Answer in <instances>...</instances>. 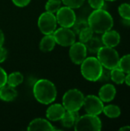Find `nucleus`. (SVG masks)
<instances>
[{"label": "nucleus", "mask_w": 130, "mask_h": 131, "mask_svg": "<svg viewBox=\"0 0 130 131\" xmlns=\"http://www.w3.org/2000/svg\"><path fill=\"white\" fill-rule=\"evenodd\" d=\"M33 94L38 102L48 105L56 100L57 91L53 82L48 79H40L33 86Z\"/></svg>", "instance_id": "f257e3e1"}, {"label": "nucleus", "mask_w": 130, "mask_h": 131, "mask_svg": "<svg viewBox=\"0 0 130 131\" xmlns=\"http://www.w3.org/2000/svg\"><path fill=\"white\" fill-rule=\"evenodd\" d=\"M87 22L89 26L97 34H103L113 27V19L112 15L105 9H94L89 15Z\"/></svg>", "instance_id": "f03ea898"}, {"label": "nucleus", "mask_w": 130, "mask_h": 131, "mask_svg": "<svg viewBox=\"0 0 130 131\" xmlns=\"http://www.w3.org/2000/svg\"><path fill=\"white\" fill-rule=\"evenodd\" d=\"M103 70L97 58L88 57L80 64V72L82 76L87 81L96 82L98 81Z\"/></svg>", "instance_id": "7ed1b4c3"}, {"label": "nucleus", "mask_w": 130, "mask_h": 131, "mask_svg": "<svg viewBox=\"0 0 130 131\" xmlns=\"http://www.w3.org/2000/svg\"><path fill=\"white\" fill-rule=\"evenodd\" d=\"M84 94L78 89L73 88L66 91L62 97V104L67 111H79L83 107Z\"/></svg>", "instance_id": "20e7f679"}, {"label": "nucleus", "mask_w": 130, "mask_h": 131, "mask_svg": "<svg viewBox=\"0 0 130 131\" xmlns=\"http://www.w3.org/2000/svg\"><path fill=\"white\" fill-rule=\"evenodd\" d=\"M97 59L103 68L112 70L119 65L120 56L114 48L103 45L97 53Z\"/></svg>", "instance_id": "39448f33"}, {"label": "nucleus", "mask_w": 130, "mask_h": 131, "mask_svg": "<svg viewBox=\"0 0 130 131\" xmlns=\"http://www.w3.org/2000/svg\"><path fill=\"white\" fill-rule=\"evenodd\" d=\"M102 128V122L98 116L87 114L80 116L74 124L76 131H100Z\"/></svg>", "instance_id": "423d86ee"}, {"label": "nucleus", "mask_w": 130, "mask_h": 131, "mask_svg": "<svg viewBox=\"0 0 130 131\" xmlns=\"http://www.w3.org/2000/svg\"><path fill=\"white\" fill-rule=\"evenodd\" d=\"M38 26L43 35L53 34L57 26L55 15L47 11L41 13L38 19Z\"/></svg>", "instance_id": "0eeeda50"}, {"label": "nucleus", "mask_w": 130, "mask_h": 131, "mask_svg": "<svg viewBox=\"0 0 130 131\" xmlns=\"http://www.w3.org/2000/svg\"><path fill=\"white\" fill-rule=\"evenodd\" d=\"M56 44L62 47H70L76 41V34L71 28L61 27L53 33Z\"/></svg>", "instance_id": "6e6552de"}, {"label": "nucleus", "mask_w": 130, "mask_h": 131, "mask_svg": "<svg viewBox=\"0 0 130 131\" xmlns=\"http://www.w3.org/2000/svg\"><path fill=\"white\" fill-rule=\"evenodd\" d=\"M55 16L57 18V24H59L61 27L72 28L77 20L74 10L65 5L61 7L57 10Z\"/></svg>", "instance_id": "1a4fd4ad"}, {"label": "nucleus", "mask_w": 130, "mask_h": 131, "mask_svg": "<svg viewBox=\"0 0 130 131\" xmlns=\"http://www.w3.org/2000/svg\"><path fill=\"white\" fill-rule=\"evenodd\" d=\"M83 107L87 114L98 116L103 113L104 105L99 97L90 94L84 97Z\"/></svg>", "instance_id": "9d476101"}, {"label": "nucleus", "mask_w": 130, "mask_h": 131, "mask_svg": "<svg viewBox=\"0 0 130 131\" xmlns=\"http://www.w3.org/2000/svg\"><path fill=\"white\" fill-rule=\"evenodd\" d=\"M87 49L84 43H82L80 41H75L73 45L70 46L69 56L74 64L80 65V64L87 58Z\"/></svg>", "instance_id": "9b49d317"}, {"label": "nucleus", "mask_w": 130, "mask_h": 131, "mask_svg": "<svg viewBox=\"0 0 130 131\" xmlns=\"http://www.w3.org/2000/svg\"><path fill=\"white\" fill-rule=\"evenodd\" d=\"M66 110L63 104H54L48 107L46 111V117L48 121H58L62 119Z\"/></svg>", "instance_id": "f8f14e48"}, {"label": "nucleus", "mask_w": 130, "mask_h": 131, "mask_svg": "<svg viewBox=\"0 0 130 131\" xmlns=\"http://www.w3.org/2000/svg\"><path fill=\"white\" fill-rule=\"evenodd\" d=\"M28 131H53L55 130V128L50 123L48 120L43 118H36L31 121L28 126Z\"/></svg>", "instance_id": "ddd939ff"}, {"label": "nucleus", "mask_w": 130, "mask_h": 131, "mask_svg": "<svg viewBox=\"0 0 130 131\" xmlns=\"http://www.w3.org/2000/svg\"><path fill=\"white\" fill-rule=\"evenodd\" d=\"M101 40L103 45L107 47L115 48L120 42V35L118 31L110 29L103 33Z\"/></svg>", "instance_id": "4468645a"}, {"label": "nucleus", "mask_w": 130, "mask_h": 131, "mask_svg": "<svg viewBox=\"0 0 130 131\" xmlns=\"http://www.w3.org/2000/svg\"><path fill=\"white\" fill-rule=\"evenodd\" d=\"M98 94L103 102H110L115 98L116 90L113 84H106L100 88Z\"/></svg>", "instance_id": "2eb2a0df"}, {"label": "nucleus", "mask_w": 130, "mask_h": 131, "mask_svg": "<svg viewBox=\"0 0 130 131\" xmlns=\"http://www.w3.org/2000/svg\"><path fill=\"white\" fill-rule=\"evenodd\" d=\"M18 95V92L15 88L9 86L5 84L4 86L0 88V100L5 102L13 101Z\"/></svg>", "instance_id": "dca6fc26"}, {"label": "nucleus", "mask_w": 130, "mask_h": 131, "mask_svg": "<svg viewBox=\"0 0 130 131\" xmlns=\"http://www.w3.org/2000/svg\"><path fill=\"white\" fill-rule=\"evenodd\" d=\"M44 35V36L41 38L39 44L40 50L43 52H50L54 48L56 45L55 39L54 38L53 34Z\"/></svg>", "instance_id": "f3484780"}, {"label": "nucleus", "mask_w": 130, "mask_h": 131, "mask_svg": "<svg viewBox=\"0 0 130 131\" xmlns=\"http://www.w3.org/2000/svg\"><path fill=\"white\" fill-rule=\"evenodd\" d=\"M79 114L78 111H66V113L64 114V117H62V119L61 120L62 125L64 127L67 128H70L73 126H74L77 120L79 117Z\"/></svg>", "instance_id": "a211bd4d"}, {"label": "nucleus", "mask_w": 130, "mask_h": 131, "mask_svg": "<svg viewBox=\"0 0 130 131\" xmlns=\"http://www.w3.org/2000/svg\"><path fill=\"white\" fill-rule=\"evenodd\" d=\"M87 51H90L92 54H97L100 48L103 45L102 40L97 37H92L88 41L85 43Z\"/></svg>", "instance_id": "6ab92c4d"}, {"label": "nucleus", "mask_w": 130, "mask_h": 131, "mask_svg": "<svg viewBox=\"0 0 130 131\" xmlns=\"http://www.w3.org/2000/svg\"><path fill=\"white\" fill-rule=\"evenodd\" d=\"M24 81V76L18 71L12 72L7 77V84L13 88H16L20 85Z\"/></svg>", "instance_id": "aec40b11"}, {"label": "nucleus", "mask_w": 130, "mask_h": 131, "mask_svg": "<svg viewBox=\"0 0 130 131\" xmlns=\"http://www.w3.org/2000/svg\"><path fill=\"white\" fill-rule=\"evenodd\" d=\"M103 113L110 118H117L121 114V110L117 105L110 104L104 106Z\"/></svg>", "instance_id": "412c9836"}, {"label": "nucleus", "mask_w": 130, "mask_h": 131, "mask_svg": "<svg viewBox=\"0 0 130 131\" xmlns=\"http://www.w3.org/2000/svg\"><path fill=\"white\" fill-rule=\"evenodd\" d=\"M110 76H111V80L116 84H122L125 81L126 74L118 67L111 70Z\"/></svg>", "instance_id": "4be33fe9"}, {"label": "nucleus", "mask_w": 130, "mask_h": 131, "mask_svg": "<svg viewBox=\"0 0 130 131\" xmlns=\"http://www.w3.org/2000/svg\"><path fill=\"white\" fill-rule=\"evenodd\" d=\"M61 0H48L45 4V10L55 14L61 7Z\"/></svg>", "instance_id": "5701e85b"}, {"label": "nucleus", "mask_w": 130, "mask_h": 131, "mask_svg": "<svg viewBox=\"0 0 130 131\" xmlns=\"http://www.w3.org/2000/svg\"><path fill=\"white\" fill-rule=\"evenodd\" d=\"M118 68H120L125 74L130 73V54H126L120 58Z\"/></svg>", "instance_id": "b1692460"}, {"label": "nucleus", "mask_w": 130, "mask_h": 131, "mask_svg": "<svg viewBox=\"0 0 130 131\" xmlns=\"http://www.w3.org/2000/svg\"><path fill=\"white\" fill-rule=\"evenodd\" d=\"M93 31L91 29V28L90 26L84 28L82 31H80V33L78 34L79 35V39L80 41L82 43H86L87 41H88L93 36Z\"/></svg>", "instance_id": "393cba45"}, {"label": "nucleus", "mask_w": 130, "mask_h": 131, "mask_svg": "<svg viewBox=\"0 0 130 131\" xmlns=\"http://www.w3.org/2000/svg\"><path fill=\"white\" fill-rule=\"evenodd\" d=\"M118 12L120 15L123 19L130 20V4L123 3L118 8Z\"/></svg>", "instance_id": "a878e982"}, {"label": "nucleus", "mask_w": 130, "mask_h": 131, "mask_svg": "<svg viewBox=\"0 0 130 131\" xmlns=\"http://www.w3.org/2000/svg\"><path fill=\"white\" fill-rule=\"evenodd\" d=\"M88 22L86 20H76V21L74 22V25L72 26V30L74 31V33L76 35H78L80 33V31H82L84 28L88 27Z\"/></svg>", "instance_id": "bb28decb"}, {"label": "nucleus", "mask_w": 130, "mask_h": 131, "mask_svg": "<svg viewBox=\"0 0 130 131\" xmlns=\"http://www.w3.org/2000/svg\"><path fill=\"white\" fill-rule=\"evenodd\" d=\"M61 2L65 6L74 9L80 8L84 5L85 0H61Z\"/></svg>", "instance_id": "cd10ccee"}, {"label": "nucleus", "mask_w": 130, "mask_h": 131, "mask_svg": "<svg viewBox=\"0 0 130 131\" xmlns=\"http://www.w3.org/2000/svg\"><path fill=\"white\" fill-rule=\"evenodd\" d=\"M88 3L93 9L103 8L105 5V0H88Z\"/></svg>", "instance_id": "c85d7f7f"}, {"label": "nucleus", "mask_w": 130, "mask_h": 131, "mask_svg": "<svg viewBox=\"0 0 130 131\" xmlns=\"http://www.w3.org/2000/svg\"><path fill=\"white\" fill-rule=\"evenodd\" d=\"M110 71H111V70L103 68V70L102 74H101V76H100V78L99 81H100L106 82V81H108L111 80Z\"/></svg>", "instance_id": "c756f323"}, {"label": "nucleus", "mask_w": 130, "mask_h": 131, "mask_svg": "<svg viewBox=\"0 0 130 131\" xmlns=\"http://www.w3.org/2000/svg\"><path fill=\"white\" fill-rule=\"evenodd\" d=\"M7 77L8 74L5 71L2 67H0V88L7 83Z\"/></svg>", "instance_id": "7c9ffc66"}, {"label": "nucleus", "mask_w": 130, "mask_h": 131, "mask_svg": "<svg viewBox=\"0 0 130 131\" xmlns=\"http://www.w3.org/2000/svg\"><path fill=\"white\" fill-rule=\"evenodd\" d=\"M31 0H11L13 4L18 7H25L27 6Z\"/></svg>", "instance_id": "2f4dec72"}, {"label": "nucleus", "mask_w": 130, "mask_h": 131, "mask_svg": "<svg viewBox=\"0 0 130 131\" xmlns=\"http://www.w3.org/2000/svg\"><path fill=\"white\" fill-rule=\"evenodd\" d=\"M7 58V50L2 46L0 47V64L4 62Z\"/></svg>", "instance_id": "473e14b6"}, {"label": "nucleus", "mask_w": 130, "mask_h": 131, "mask_svg": "<svg viewBox=\"0 0 130 131\" xmlns=\"http://www.w3.org/2000/svg\"><path fill=\"white\" fill-rule=\"evenodd\" d=\"M4 41H5V35H4L2 30L0 28V47L3 45Z\"/></svg>", "instance_id": "72a5a7b5"}, {"label": "nucleus", "mask_w": 130, "mask_h": 131, "mask_svg": "<svg viewBox=\"0 0 130 131\" xmlns=\"http://www.w3.org/2000/svg\"><path fill=\"white\" fill-rule=\"evenodd\" d=\"M124 83H126L128 86H129L130 87V73L129 74H127V75L126 76V78H125V81H124Z\"/></svg>", "instance_id": "f704fd0d"}, {"label": "nucleus", "mask_w": 130, "mask_h": 131, "mask_svg": "<svg viewBox=\"0 0 130 131\" xmlns=\"http://www.w3.org/2000/svg\"><path fill=\"white\" fill-rule=\"evenodd\" d=\"M120 130L121 131H130V126H124L120 128Z\"/></svg>", "instance_id": "c9c22d12"}, {"label": "nucleus", "mask_w": 130, "mask_h": 131, "mask_svg": "<svg viewBox=\"0 0 130 131\" xmlns=\"http://www.w3.org/2000/svg\"><path fill=\"white\" fill-rule=\"evenodd\" d=\"M105 1H108V2H114V1H116V0H105Z\"/></svg>", "instance_id": "e433bc0d"}]
</instances>
